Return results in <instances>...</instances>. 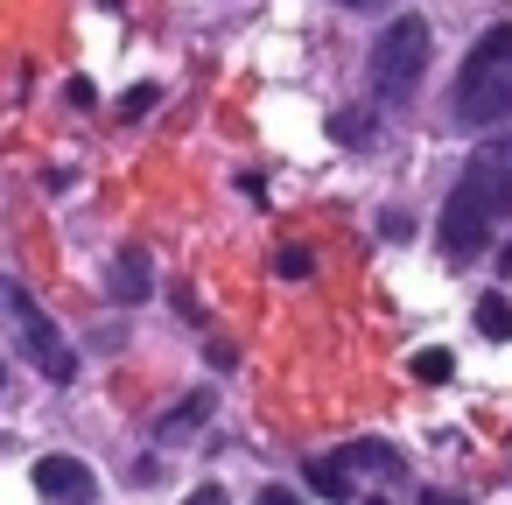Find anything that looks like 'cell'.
<instances>
[{
	"label": "cell",
	"mask_w": 512,
	"mask_h": 505,
	"mask_svg": "<svg viewBox=\"0 0 512 505\" xmlns=\"http://www.w3.org/2000/svg\"><path fill=\"white\" fill-rule=\"evenodd\" d=\"M428 78V22L421 15H400L379 43H372V85L386 92V99H400V92H414Z\"/></svg>",
	"instance_id": "4"
},
{
	"label": "cell",
	"mask_w": 512,
	"mask_h": 505,
	"mask_svg": "<svg viewBox=\"0 0 512 505\" xmlns=\"http://www.w3.org/2000/svg\"><path fill=\"white\" fill-rule=\"evenodd\" d=\"M449 372H456V358H449V351H414V379H421V386H442Z\"/></svg>",
	"instance_id": "9"
},
{
	"label": "cell",
	"mask_w": 512,
	"mask_h": 505,
	"mask_svg": "<svg viewBox=\"0 0 512 505\" xmlns=\"http://www.w3.org/2000/svg\"><path fill=\"white\" fill-rule=\"evenodd\" d=\"M337 8H379V0H337Z\"/></svg>",
	"instance_id": "16"
},
{
	"label": "cell",
	"mask_w": 512,
	"mask_h": 505,
	"mask_svg": "<svg viewBox=\"0 0 512 505\" xmlns=\"http://www.w3.org/2000/svg\"><path fill=\"white\" fill-rule=\"evenodd\" d=\"M484 120H512V78L491 92V106H484Z\"/></svg>",
	"instance_id": "13"
},
{
	"label": "cell",
	"mask_w": 512,
	"mask_h": 505,
	"mask_svg": "<svg viewBox=\"0 0 512 505\" xmlns=\"http://www.w3.org/2000/svg\"><path fill=\"white\" fill-rule=\"evenodd\" d=\"M36 491H43L50 505H92V498H99V477H92L78 456H43V463H36Z\"/></svg>",
	"instance_id": "5"
},
{
	"label": "cell",
	"mask_w": 512,
	"mask_h": 505,
	"mask_svg": "<svg viewBox=\"0 0 512 505\" xmlns=\"http://www.w3.org/2000/svg\"><path fill=\"white\" fill-rule=\"evenodd\" d=\"M428 505H463V498H428Z\"/></svg>",
	"instance_id": "17"
},
{
	"label": "cell",
	"mask_w": 512,
	"mask_h": 505,
	"mask_svg": "<svg viewBox=\"0 0 512 505\" xmlns=\"http://www.w3.org/2000/svg\"><path fill=\"white\" fill-rule=\"evenodd\" d=\"M0 337H15V351H22L43 379H57V386L78 379V358H71L64 330L50 323V309H43L22 281H8V274H0Z\"/></svg>",
	"instance_id": "2"
},
{
	"label": "cell",
	"mask_w": 512,
	"mask_h": 505,
	"mask_svg": "<svg viewBox=\"0 0 512 505\" xmlns=\"http://www.w3.org/2000/svg\"><path fill=\"white\" fill-rule=\"evenodd\" d=\"M0 379H8V372H0Z\"/></svg>",
	"instance_id": "18"
},
{
	"label": "cell",
	"mask_w": 512,
	"mask_h": 505,
	"mask_svg": "<svg viewBox=\"0 0 512 505\" xmlns=\"http://www.w3.org/2000/svg\"><path fill=\"white\" fill-rule=\"evenodd\" d=\"M106 295H113V302H148V295H155V260H148V246H120V260H113V274H106Z\"/></svg>",
	"instance_id": "6"
},
{
	"label": "cell",
	"mask_w": 512,
	"mask_h": 505,
	"mask_svg": "<svg viewBox=\"0 0 512 505\" xmlns=\"http://www.w3.org/2000/svg\"><path fill=\"white\" fill-rule=\"evenodd\" d=\"M309 484L330 498V505H344L351 498V484H358V470H351V456L337 449V456H323V463H309Z\"/></svg>",
	"instance_id": "7"
},
{
	"label": "cell",
	"mask_w": 512,
	"mask_h": 505,
	"mask_svg": "<svg viewBox=\"0 0 512 505\" xmlns=\"http://www.w3.org/2000/svg\"><path fill=\"white\" fill-rule=\"evenodd\" d=\"M477 330H484L491 344H505V337H512V302H505V295H484V302H477Z\"/></svg>",
	"instance_id": "8"
},
{
	"label": "cell",
	"mask_w": 512,
	"mask_h": 505,
	"mask_svg": "<svg viewBox=\"0 0 512 505\" xmlns=\"http://www.w3.org/2000/svg\"><path fill=\"white\" fill-rule=\"evenodd\" d=\"M204 407H211V400H204V393H197V400H183V407H176V414H169V421H162V435H176V428H190V421H197V414H204Z\"/></svg>",
	"instance_id": "11"
},
{
	"label": "cell",
	"mask_w": 512,
	"mask_h": 505,
	"mask_svg": "<svg viewBox=\"0 0 512 505\" xmlns=\"http://www.w3.org/2000/svg\"><path fill=\"white\" fill-rule=\"evenodd\" d=\"M148 106H155V85H134V92H127V99H120V113H127V120H141V113H148Z\"/></svg>",
	"instance_id": "12"
},
{
	"label": "cell",
	"mask_w": 512,
	"mask_h": 505,
	"mask_svg": "<svg viewBox=\"0 0 512 505\" xmlns=\"http://www.w3.org/2000/svg\"><path fill=\"white\" fill-rule=\"evenodd\" d=\"M505 78H512V22H498V29H484V36L470 43L463 78H456V120L484 127V106H491V92H498Z\"/></svg>",
	"instance_id": "3"
},
{
	"label": "cell",
	"mask_w": 512,
	"mask_h": 505,
	"mask_svg": "<svg viewBox=\"0 0 512 505\" xmlns=\"http://www.w3.org/2000/svg\"><path fill=\"white\" fill-rule=\"evenodd\" d=\"M183 505H232V498H225V484H197Z\"/></svg>",
	"instance_id": "14"
},
{
	"label": "cell",
	"mask_w": 512,
	"mask_h": 505,
	"mask_svg": "<svg viewBox=\"0 0 512 505\" xmlns=\"http://www.w3.org/2000/svg\"><path fill=\"white\" fill-rule=\"evenodd\" d=\"M505 218H512V169L498 155H477L463 169V183L449 190V204H442V253L449 260H477L498 239Z\"/></svg>",
	"instance_id": "1"
},
{
	"label": "cell",
	"mask_w": 512,
	"mask_h": 505,
	"mask_svg": "<svg viewBox=\"0 0 512 505\" xmlns=\"http://www.w3.org/2000/svg\"><path fill=\"white\" fill-rule=\"evenodd\" d=\"M253 505H302V498H295V491H288V484H267V491H260V498H253Z\"/></svg>",
	"instance_id": "15"
},
{
	"label": "cell",
	"mask_w": 512,
	"mask_h": 505,
	"mask_svg": "<svg viewBox=\"0 0 512 505\" xmlns=\"http://www.w3.org/2000/svg\"><path fill=\"white\" fill-rule=\"evenodd\" d=\"M274 267H281L288 281H302V274L316 267V253H309V246H281V253H274Z\"/></svg>",
	"instance_id": "10"
}]
</instances>
